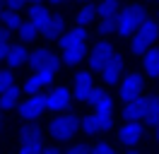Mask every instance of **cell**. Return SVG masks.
Listing matches in <instances>:
<instances>
[{
    "instance_id": "cell-1",
    "label": "cell",
    "mask_w": 159,
    "mask_h": 154,
    "mask_svg": "<svg viewBox=\"0 0 159 154\" xmlns=\"http://www.w3.org/2000/svg\"><path fill=\"white\" fill-rule=\"evenodd\" d=\"M145 17H147L145 7L133 2V5H128V7L118 10V15H116V31H118L120 36H128V34H133V31L142 24Z\"/></svg>"
},
{
    "instance_id": "cell-2",
    "label": "cell",
    "mask_w": 159,
    "mask_h": 154,
    "mask_svg": "<svg viewBox=\"0 0 159 154\" xmlns=\"http://www.w3.org/2000/svg\"><path fill=\"white\" fill-rule=\"evenodd\" d=\"M80 128V120L77 116H58V118H53L48 125V133L53 140H58V142H68V140H72L75 137V133H77Z\"/></svg>"
},
{
    "instance_id": "cell-3",
    "label": "cell",
    "mask_w": 159,
    "mask_h": 154,
    "mask_svg": "<svg viewBox=\"0 0 159 154\" xmlns=\"http://www.w3.org/2000/svg\"><path fill=\"white\" fill-rule=\"evenodd\" d=\"M111 125H113V116L104 113V111H94L92 116H84V118L80 120V128L87 135H97V133H101V130H109Z\"/></svg>"
},
{
    "instance_id": "cell-4",
    "label": "cell",
    "mask_w": 159,
    "mask_h": 154,
    "mask_svg": "<svg viewBox=\"0 0 159 154\" xmlns=\"http://www.w3.org/2000/svg\"><path fill=\"white\" fill-rule=\"evenodd\" d=\"M22 152L24 154H39L46 152V144L41 140V130L34 128V125H27L22 130Z\"/></svg>"
},
{
    "instance_id": "cell-5",
    "label": "cell",
    "mask_w": 159,
    "mask_h": 154,
    "mask_svg": "<svg viewBox=\"0 0 159 154\" xmlns=\"http://www.w3.org/2000/svg\"><path fill=\"white\" fill-rule=\"evenodd\" d=\"M31 65V70H41V67H46V70H58L60 67V58H56L51 53L48 48H36L34 53H29V60H27Z\"/></svg>"
},
{
    "instance_id": "cell-6",
    "label": "cell",
    "mask_w": 159,
    "mask_h": 154,
    "mask_svg": "<svg viewBox=\"0 0 159 154\" xmlns=\"http://www.w3.org/2000/svg\"><path fill=\"white\" fill-rule=\"evenodd\" d=\"M43 108H46V96H41L39 92H36V94H31L27 101H22L20 116L27 118V120H36V118L43 113Z\"/></svg>"
},
{
    "instance_id": "cell-7",
    "label": "cell",
    "mask_w": 159,
    "mask_h": 154,
    "mask_svg": "<svg viewBox=\"0 0 159 154\" xmlns=\"http://www.w3.org/2000/svg\"><path fill=\"white\" fill-rule=\"evenodd\" d=\"M142 87H145V79H142V75H138V72H130V75L123 77V82H120V99L123 101H128V99H133V96L142 94Z\"/></svg>"
},
{
    "instance_id": "cell-8",
    "label": "cell",
    "mask_w": 159,
    "mask_h": 154,
    "mask_svg": "<svg viewBox=\"0 0 159 154\" xmlns=\"http://www.w3.org/2000/svg\"><path fill=\"white\" fill-rule=\"evenodd\" d=\"M70 104H72V94L65 87H58V89L46 94V108L48 111H65V108H70Z\"/></svg>"
},
{
    "instance_id": "cell-9",
    "label": "cell",
    "mask_w": 159,
    "mask_h": 154,
    "mask_svg": "<svg viewBox=\"0 0 159 154\" xmlns=\"http://www.w3.org/2000/svg\"><path fill=\"white\" fill-rule=\"evenodd\" d=\"M145 113H147V99L145 96H133L125 101V108H123V118L125 120H145Z\"/></svg>"
},
{
    "instance_id": "cell-10",
    "label": "cell",
    "mask_w": 159,
    "mask_h": 154,
    "mask_svg": "<svg viewBox=\"0 0 159 154\" xmlns=\"http://www.w3.org/2000/svg\"><path fill=\"white\" fill-rule=\"evenodd\" d=\"M111 56H113V46H111L109 41H99V43L89 51V65H92V70H101V67L109 63Z\"/></svg>"
},
{
    "instance_id": "cell-11",
    "label": "cell",
    "mask_w": 159,
    "mask_h": 154,
    "mask_svg": "<svg viewBox=\"0 0 159 154\" xmlns=\"http://www.w3.org/2000/svg\"><path fill=\"white\" fill-rule=\"evenodd\" d=\"M142 125L138 123V120H128V123L123 125L118 130V140L123 144H128V147H133V144H138L140 140H142Z\"/></svg>"
},
{
    "instance_id": "cell-12",
    "label": "cell",
    "mask_w": 159,
    "mask_h": 154,
    "mask_svg": "<svg viewBox=\"0 0 159 154\" xmlns=\"http://www.w3.org/2000/svg\"><path fill=\"white\" fill-rule=\"evenodd\" d=\"M120 72H123V58L113 53V56L109 58V63L101 67V77H104V82H106V84H118Z\"/></svg>"
},
{
    "instance_id": "cell-13",
    "label": "cell",
    "mask_w": 159,
    "mask_h": 154,
    "mask_svg": "<svg viewBox=\"0 0 159 154\" xmlns=\"http://www.w3.org/2000/svg\"><path fill=\"white\" fill-rule=\"evenodd\" d=\"M89 104L94 106V111H104V113H111V111H113V99H111L109 92L101 89V87H94V89H92Z\"/></svg>"
},
{
    "instance_id": "cell-14",
    "label": "cell",
    "mask_w": 159,
    "mask_h": 154,
    "mask_svg": "<svg viewBox=\"0 0 159 154\" xmlns=\"http://www.w3.org/2000/svg\"><path fill=\"white\" fill-rule=\"evenodd\" d=\"M58 41H60V48H63V51L70 48V46H80V43L87 41V29L82 27V24H77V27L70 29V31H63Z\"/></svg>"
},
{
    "instance_id": "cell-15",
    "label": "cell",
    "mask_w": 159,
    "mask_h": 154,
    "mask_svg": "<svg viewBox=\"0 0 159 154\" xmlns=\"http://www.w3.org/2000/svg\"><path fill=\"white\" fill-rule=\"evenodd\" d=\"M92 89H94V84H92V75L89 72L75 75V99H77V101H89Z\"/></svg>"
},
{
    "instance_id": "cell-16",
    "label": "cell",
    "mask_w": 159,
    "mask_h": 154,
    "mask_svg": "<svg viewBox=\"0 0 159 154\" xmlns=\"http://www.w3.org/2000/svg\"><path fill=\"white\" fill-rule=\"evenodd\" d=\"M48 19H51V12L43 7L41 2H34V5H31V10H29V22L39 29V31H43V27L48 24Z\"/></svg>"
},
{
    "instance_id": "cell-17",
    "label": "cell",
    "mask_w": 159,
    "mask_h": 154,
    "mask_svg": "<svg viewBox=\"0 0 159 154\" xmlns=\"http://www.w3.org/2000/svg\"><path fill=\"white\" fill-rule=\"evenodd\" d=\"M63 31H65V19L58 15V17H51L48 19V24L43 27V36L48 38V41H58Z\"/></svg>"
},
{
    "instance_id": "cell-18",
    "label": "cell",
    "mask_w": 159,
    "mask_h": 154,
    "mask_svg": "<svg viewBox=\"0 0 159 154\" xmlns=\"http://www.w3.org/2000/svg\"><path fill=\"white\" fill-rule=\"evenodd\" d=\"M5 60H7V65L10 67H17V65H24L27 60H29V53H27V48L22 46H10L7 48V56H5Z\"/></svg>"
},
{
    "instance_id": "cell-19",
    "label": "cell",
    "mask_w": 159,
    "mask_h": 154,
    "mask_svg": "<svg viewBox=\"0 0 159 154\" xmlns=\"http://www.w3.org/2000/svg\"><path fill=\"white\" fill-rule=\"evenodd\" d=\"M87 58V46L84 43H80V46H70L63 51V60L68 63V65H77L80 60H84Z\"/></svg>"
},
{
    "instance_id": "cell-20",
    "label": "cell",
    "mask_w": 159,
    "mask_h": 154,
    "mask_svg": "<svg viewBox=\"0 0 159 154\" xmlns=\"http://www.w3.org/2000/svg\"><path fill=\"white\" fill-rule=\"evenodd\" d=\"M138 34H142L149 43H152V41H157V38H159V22L145 17V19H142V24L138 27Z\"/></svg>"
},
{
    "instance_id": "cell-21",
    "label": "cell",
    "mask_w": 159,
    "mask_h": 154,
    "mask_svg": "<svg viewBox=\"0 0 159 154\" xmlns=\"http://www.w3.org/2000/svg\"><path fill=\"white\" fill-rule=\"evenodd\" d=\"M142 65H145V70H147V75L152 77H159V51H145L142 53Z\"/></svg>"
},
{
    "instance_id": "cell-22",
    "label": "cell",
    "mask_w": 159,
    "mask_h": 154,
    "mask_svg": "<svg viewBox=\"0 0 159 154\" xmlns=\"http://www.w3.org/2000/svg\"><path fill=\"white\" fill-rule=\"evenodd\" d=\"M17 99H20V89L12 84V87H7V89H2L0 92V108H12V106H17Z\"/></svg>"
},
{
    "instance_id": "cell-23",
    "label": "cell",
    "mask_w": 159,
    "mask_h": 154,
    "mask_svg": "<svg viewBox=\"0 0 159 154\" xmlns=\"http://www.w3.org/2000/svg\"><path fill=\"white\" fill-rule=\"evenodd\" d=\"M145 123H149V125H157L159 123V96H149V99H147Z\"/></svg>"
},
{
    "instance_id": "cell-24",
    "label": "cell",
    "mask_w": 159,
    "mask_h": 154,
    "mask_svg": "<svg viewBox=\"0 0 159 154\" xmlns=\"http://www.w3.org/2000/svg\"><path fill=\"white\" fill-rule=\"evenodd\" d=\"M97 12H99L101 17H116L118 15V0H101Z\"/></svg>"
},
{
    "instance_id": "cell-25",
    "label": "cell",
    "mask_w": 159,
    "mask_h": 154,
    "mask_svg": "<svg viewBox=\"0 0 159 154\" xmlns=\"http://www.w3.org/2000/svg\"><path fill=\"white\" fill-rule=\"evenodd\" d=\"M94 17H97V7H92V5H84V7L77 12L75 22H77V24H82V27H87V24H89Z\"/></svg>"
},
{
    "instance_id": "cell-26",
    "label": "cell",
    "mask_w": 159,
    "mask_h": 154,
    "mask_svg": "<svg viewBox=\"0 0 159 154\" xmlns=\"http://www.w3.org/2000/svg\"><path fill=\"white\" fill-rule=\"evenodd\" d=\"M17 31H20V36H22V41H24V43H31V41L36 38V34H39V29L34 27L31 22H22V27L17 29Z\"/></svg>"
},
{
    "instance_id": "cell-27",
    "label": "cell",
    "mask_w": 159,
    "mask_h": 154,
    "mask_svg": "<svg viewBox=\"0 0 159 154\" xmlns=\"http://www.w3.org/2000/svg\"><path fill=\"white\" fill-rule=\"evenodd\" d=\"M2 24L10 29H20L22 27V17L17 15V10H10V12H2Z\"/></svg>"
},
{
    "instance_id": "cell-28",
    "label": "cell",
    "mask_w": 159,
    "mask_h": 154,
    "mask_svg": "<svg viewBox=\"0 0 159 154\" xmlns=\"http://www.w3.org/2000/svg\"><path fill=\"white\" fill-rule=\"evenodd\" d=\"M147 48H149V41H147L145 36H142V34H135L133 43H130V51H133L135 56H142V53H145Z\"/></svg>"
},
{
    "instance_id": "cell-29",
    "label": "cell",
    "mask_w": 159,
    "mask_h": 154,
    "mask_svg": "<svg viewBox=\"0 0 159 154\" xmlns=\"http://www.w3.org/2000/svg\"><path fill=\"white\" fill-rule=\"evenodd\" d=\"M34 79H36V84H39V87H48L51 82H53V70H46V67L34 70Z\"/></svg>"
},
{
    "instance_id": "cell-30",
    "label": "cell",
    "mask_w": 159,
    "mask_h": 154,
    "mask_svg": "<svg viewBox=\"0 0 159 154\" xmlns=\"http://www.w3.org/2000/svg\"><path fill=\"white\" fill-rule=\"evenodd\" d=\"M15 84V75H12V70H2L0 72V92L2 89H7V87Z\"/></svg>"
},
{
    "instance_id": "cell-31",
    "label": "cell",
    "mask_w": 159,
    "mask_h": 154,
    "mask_svg": "<svg viewBox=\"0 0 159 154\" xmlns=\"http://www.w3.org/2000/svg\"><path fill=\"white\" fill-rule=\"evenodd\" d=\"M99 31L101 34H111V31H116V17H104L99 24Z\"/></svg>"
},
{
    "instance_id": "cell-32",
    "label": "cell",
    "mask_w": 159,
    "mask_h": 154,
    "mask_svg": "<svg viewBox=\"0 0 159 154\" xmlns=\"http://www.w3.org/2000/svg\"><path fill=\"white\" fill-rule=\"evenodd\" d=\"M92 152H97V154H109V152H111V144H109V142H97V144H92Z\"/></svg>"
},
{
    "instance_id": "cell-33",
    "label": "cell",
    "mask_w": 159,
    "mask_h": 154,
    "mask_svg": "<svg viewBox=\"0 0 159 154\" xmlns=\"http://www.w3.org/2000/svg\"><path fill=\"white\" fill-rule=\"evenodd\" d=\"M39 89H41V87L36 84V79H34V77H31V79H27V82H24V92H27V94H36Z\"/></svg>"
},
{
    "instance_id": "cell-34",
    "label": "cell",
    "mask_w": 159,
    "mask_h": 154,
    "mask_svg": "<svg viewBox=\"0 0 159 154\" xmlns=\"http://www.w3.org/2000/svg\"><path fill=\"white\" fill-rule=\"evenodd\" d=\"M72 154H82V152H92V144H72Z\"/></svg>"
},
{
    "instance_id": "cell-35",
    "label": "cell",
    "mask_w": 159,
    "mask_h": 154,
    "mask_svg": "<svg viewBox=\"0 0 159 154\" xmlns=\"http://www.w3.org/2000/svg\"><path fill=\"white\" fill-rule=\"evenodd\" d=\"M5 2H7V7H10V10H20L22 5H24V0H5Z\"/></svg>"
},
{
    "instance_id": "cell-36",
    "label": "cell",
    "mask_w": 159,
    "mask_h": 154,
    "mask_svg": "<svg viewBox=\"0 0 159 154\" xmlns=\"http://www.w3.org/2000/svg\"><path fill=\"white\" fill-rule=\"evenodd\" d=\"M7 31H10V29L0 24V43H5V41H7Z\"/></svg>"
},
{
    "instance_id": "cell-37",
    "label": "cell",
    "mask_w": 159,
    "mask_h": 154,
    "mask_svg": "<svg viewBox=\"0 0 159 154\" xmlns=\"http://www.w3.org/2000/svg\"><path fill=\"white\" fill-rule=\"evenodd\" d=\"M7 41H5V43H0V60H5V56H7Z\"/></svg>"
},
{
    "instance_id": "cell-38",
    "label": "cell",
    "mask_w": 159,
    "mask_h": 154,
    "mask_svg": "<svg viewBox=\"0 0 159 154\" xmlns=\"http://www.w3.org/2000/svg\"><path fill=\"white\" fill-rule=\"evenodd\" d=\"M51 2H53V5H60V2H65V0H51Z\"/></svg>"
},
{
    "instance_id": "cell-39",
    "label": "cell",
    "mask_w": 159,
    "mask_h": 154,
    "mask_svg": "<svg viewBox=\"0 0 159 154\" xmlns=\"http://www.w3.org/2000/svg\"><path fill=\"white\" fill-rule=\"evenodd\" d=\"M24 2H31V5H34V2H41V0H24Z\"/></svg>"
},
{
    "instance_id": "cell-40",
    "label": "cell",
    "mask_w": 159,
    "mask_h": 154,
    "mask_svg": "<svg viewBox=\"0 0 159 154\" xmlns=\"http://www.w3.org/2000/svg\"><path fill=\"white\" fill-rule=\"evenodd\" d=\"M154 128H157V137H159V123H157V125H154Z\"/></svg>"
},
{
    "instance_id": "cell-41",
    "label": "cell",
    "mask_w": 159,
    "mask_h": 154,
    "mask_svg": "<svg viewBox=\"0 0 159 154\" xmlns=\"http://www.w3.org/2000/svg\"><path fill=\"white\" fill-rule=\"evenodd\" d=\"M2 2H5V0H0V12H2Z\"/></svg>"
},
{
    "instance_id": "cell-42",
    "label": "cell",
    "mask_w": 159,
    "mask_h": 154,
    "mask_svg": "<svg viewBox=\"0 0 159 154\" xmlns=\"http://www.w3.org/2000/svg\"><path fill=\"white\" fill-rule=\"evenodd\" d=\"M0 125H2V116H0Z\"/></svg>"
},
{
    "instance_id": "cell-43",
    "label": "cell",
    "mask_w": 159,
    "mask_h": 154,
    "mask_svg": "<svg viewBox=\"0 0 159 154\" xmlns=\"http://www.w3.org/2000/svg\"><path fill=\"white\" fill-rule=\"evenodd\" d=\"M157 19H159V15H157Z\"/></svg>"
}]
</instances>
